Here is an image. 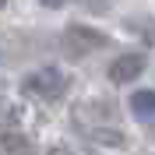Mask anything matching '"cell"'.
Returning a JSON list of instances; mask_svg holds the SVG:
<instances>
[{"label":"cell","instance_id":"cell-8","mask_svg":"<svg viewBox=\"0 0 155 155\" xmlns=\"http://www.w3.org/2000/svg\"><path fill=\"white\" fill-rule=\"evenodd\" d=\"M0 7H7V0H0Z\"/></svg>","mask_w":155,"mask_h":155},{"label":"cell","instance_id":"cell-6","mask_svg":"<svg viewBox=\"0 0 155 155\" xmlns=\"http://www.w3.org/2000/svg\"><path fill=\"white\" fill-rule=\"evenodd\" d=\"M42 7H64V4H71V0H39Z\"/></svg>","mask_w":155,"mask_h":155},{"label":"cell","instance_id":"cell-2","mask_svg":"<svg viewBox=\"0 0 155 155\" xmlns=\"http://www.w3.org/2000/svg\"><path fill=\"white\" fill-rule=\"evenodd\" d=\"M106 42H109V39L102 35V32L88 28V25H67V28H64V53L74 57V60H81V57H88V53L102 49Z\"/></svg>","mask_w":155,"mask_h":155},{"label":"cell","instance_id":"cell-4","mask_svg":"<svg viewBox=\"0 0 155 155\" xmlns=\"http://www.w3.org/2000/svg\"><path fill=\"white\" fill-rule=\"evenodd\" d=\"M130 113H134L141 124H152V116H155V95H152V92H134V95H130Z\"/></svg>","mask_w":155,"mask_h":155},{"label":"cell","instance_id":"cell-1","mask_svg":"<svg viewBox=\"0 0 155 155\" xmlns=\"http://www.w3.org/2000/svg\"><path fill=\"white\" fill-rule=\"evenodd\" d=\"M67 74L64 71H57V67H42V71H35V74H28L25 81H21V92L25 95H32V99H42V102H53V99H60L64 92H67Z\"/></svg>","mask_w":155,"mask_h":155},{"label":"cell","instance_id":"cell-3","mask_svg":"<svg viewBox=\"0 0 155 155\" xmlns=\"http://www.w3.org/2000/svg\"><path fill=\"white\" fill-rule=\"evenodd\" d=\"M141 71H145V53H124V57H116L113 64H109V81H113V85H127V81H134Z\"/></svg>","mask_w":155,"mask_h":155},{"label":"cell","instance_id":"cell-7","mask_svg":"<svg viewBox=\"0 0 155 155\" xmlns=\"http://www.w3.org/2000/svg\"><path fill=\"white\" fill-rule=\"evenodd\" d=\"M106 4H109V0H92V11H102Z\"/></svg>","mask_w":155,"mask_h":155},{"label":"cell","instance_id":"cell-5","mask_svg":"<svg viewBox=\"0 0 155 155\" xmlns=\"http://www.w3.org/2000/svg\"><path fill=\"white\" fill-rule=\"evenodd\" d=\"M0 155H32V141L25 134L7 130V134H0Z\"/></svg>","mask_w":155,"mask_h":155}]
</instances>
